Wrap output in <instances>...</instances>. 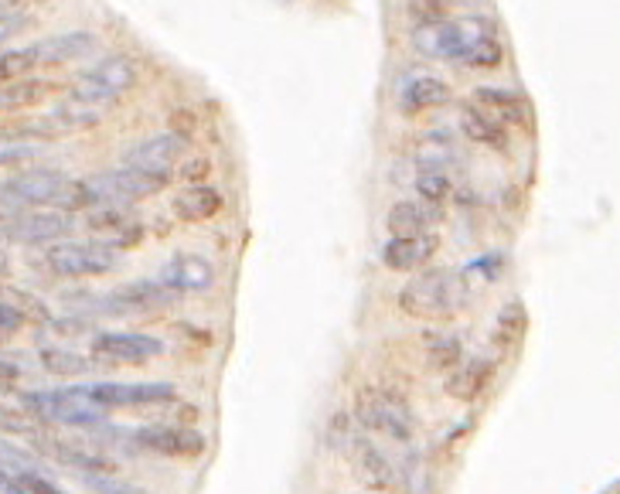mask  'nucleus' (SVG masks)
Returning <instances> with one entry per match:
<instances>
[{
	"mask_svg": "<svg viewBox=\"0 0 620 494\" xmlns=\"http://www.w3.org/2000/svg\"><path fill=\"white\" fill-rule=\"evenodd\" d=\"M51 457L62 461L76 471H86V474H117V464H112L109 457L89 451V447H79V444H48Z\"/></svg>",
	"mask_w": 620,
	"mask_h": 494,
	"instance_id": "obj_29",
	"label": "nucleus"
},
{
	"mask_svg": "<svg viewBox=\"0 0 620 494\" xmlns=\"http://www.w3.org/2000/svg\"><path fill=\"white\" fill-rule=\"evenodd\" d=\"M413 48L430 62H461V51H464L461 21L440 18V21L413 24Z\"/></svg>",
	"mask_w": 620,
	"mask_h": 494,
	"instance_id": "obj_13",
	"label": "nucleus"
},
{
	"mask_svg": "<svg viewBox=\"0 0 620 494\" xmlns=\"http://www.w3.org/2000/svg\"><path fill=\"white\" fill-rule=\"evenodd\" d=\"M89 399L102 409H134V406H160V403H175L178 393L167 382H99V386H86Z\"/></svg>",
	"mask_w": 620,
	"mask_h": 494,
	"instance_id": "obj_10",
	"label": "nucleus"
},
{
	"mask_svg": "<svg viewBox=\"0 0 620 494\" xmlns=\"http://www.w3.org/2000/svg\"><path fill=\"white\" fill-rule=\"evenodd\" d=\"M450 0H410L406 4V14L413 24H426V21H440V18H450Z\"/></svg>",
	"mask_w": 620,
	"mask_h": 494,
	"instance_id": "obj_36",
	"label": "nucleus"
},
{
	"mask_svg": "<svg viewBox=\"0 0 620 494\" xmlns=\"http://www.w3.org/2000/svg\"><path fill=\"white\" fill-rule=\"evenodd\" d=\"M137 447L160 454V457H201L208 441L198 429L188 426H140L134 433Z\"/></svg>",
	"mask_w": 620,
	"mask_h": 494,
	"instance_id": "obj_12",
	"label": "nucleus"
},
{
	"mask_svg": "<svg viewBox=\"0 0 620 494\" xmlns=\"http://www.w3.org/2000/svg\"><path fill=\"white\" fill-rule=\"evenodd\" d=\"M86 226L96 236H106V246L130 249L140 239V226L130 211V205H92L86 208Z\"/></svg>",
	"mask_w": 620,
	"mask_h": 494,
	"instance_id": "obj_16",
	"label": "nucleus"
},
{
	"mask_svg": "<svg viewBox=\"0 0 620 494\" xmlns=\"http://www.w3.org/2000/svg\"><path fill=\"white\" fill-rule=\"evenodd\" d=\"M208 171H211V164H208V157H195V160H188L185 168H181V175L195 185V181H205L208 178Z\"/></svg>",
	"mask_w": 620,
	"mask_h": 494,
	"instance_id": "obj_39",
	"label": "nucleus"
},
{
	"mask_svg": "<svg viewBox=\"0 0 620 494\" xmlns=\"http://www.w3.org/2000/svg\"><path fill=\"white\" fill-rule=\"evenodd\" d=\"M436 223V208L423 205L420 198H403L385 211V229L392 236H416V233H430V226Z\"/></svg>",
	"mask_w": 620,
	"mask_h": 494,
	"instance_id": "obj_27",
	"label": "nucleus"
},
{
	"mask_svg": "<svg viewBox=\"0 0 620 494\" xmlns=\"http://www.w3.org/2000/svg\"><path fill=\"white\" fill-rule=\"evenodd\" d=\"M18 378H21V365L0 358V386H11V382H18Z\"/></svg>",
	"mask_w": 620,
	"mask_h": 494,
	"instance_id": "obj_42",
	"label": "nucleus"
},
{
	"mask_svg": "<svg viewBox=\"0 0 620 494\" xmlns=\"http://www.w3.org/2000/svg\"><path fill=\"white\" fill-rule=\"evenodd\" d=\"M76 233V215L59 208H28L4 226V239L14 246H51Z\"/></svg>",
	"mask_w": 620,
	"mask_h": 494,
	"instance_id": "obj_7",
	"label": "nucleus"
},
{
	"mask_svg": "<svg viewBox=\"0 0 620 494\" xmlns=\"http://www.w3.org/2000/svg\"><path fill=\"white\" fill-rule=\"evenodd\" d=\"M396 474H400V484H403L410 494H430V487H433L430 464H426L423 454H416V451H406V457L396 464Z\"/></svg>",
	"mask_w": 620,
	"mask_h": 494,
	"instance_id": "obj_32",
	"label": "nucleus"
},
{
	"mask_svg": "<svg viewBox=\"0 0 620 494\" xmlns=\"http://www.w3.org/2000/svg\"><path fill=\"white\" fill-rule=\"evenodd\" d=\"M345 457H348L355 477H358L365 487H372V491H392V487H400L396 464H392V461L372 444V436H362V426L355 429V436L348 441Z\"/></svg>",
	"mask_w": 620,
	"mask_h": 494,
	"instance_id": "obj_11",
	"label": "nucleus"
},
{
	"mask_svg": "<svg viewBox=\"0 0 620 494\" xmlns=\"http://www.w3.org/2000/svg\"><path fill=\"white\" fill-rule=\"evenodd\" d=\"M51 86L35 76H14V79H0V117L8 113H24V109L45 102Z\"/></svg>",
	"mask_w": 620,
	"mask_h": 494,
	"instance_id": "obj_26",
	"label": "nucleus"
},
{
	"mask_svg": "<svg viewBox=\"0 0 620 494\" xmlns=\"http://www.w3.org/2000/svg\"><path fill=\"white\" fill-rule=\"evenodd\" d=\"M468 304V280L457 269L423 266L400 290V307L420 320H446Z\"/></svg>",
	"mask_w": 620,
	"mask_h": 494,
	"instance_id": "obj_1",
	"label": "nucleus"
},
{
	"mask_svg": "<svg viewBox=\"0 0 620 494\" xmlns=\"http://www.w3.org/2000/svg\"><path fill=\"white\" fill-rule=\"evenodd\" d=\"M38 4H41V0H0V28L21 31L31 21Z\"/></svg>",
	"mask_w": 620,
	"mask_h": 494,
	"instance_id": "obj_35",
	"label": "nucleus"
},
{
	"mask_svg": "<svg viewBox=\"0 0 620 494\" xmlns=\"http://www.w3.org/2000/svg\"><path fill=\"white\" fill-rule=\"evenodd\" d=\"M28 324H51V310L28 290L0 287V335H18Z\"/></svg>",
	"mask_w": 620,
	"mask_h": 494,
	"instance_id": "obj_19",
	"label": "nucleus"
},
{
	"mask_svg": "<svg viewBox=\"0 0 620 494\" xmlns=\"http://www.w3.org/2000/svg\"><path fill=\"white\" fill-rule=\"evenodd\" d=\"M0 433H8V436H28V441H45L41 416H35L31 409L8 406V403H0Z\"/></svg>",
	"mask_w": 620,
	"mask_h": 494,
	"instance_id": "obj_31",
	"label": "nucleus"
},
{
	"mask_svg": "<svg viewBox=\"0 0 620 494\" xmlns=\"http://www.w3.org/2000/svg\"><path fill=\"white\" fill-rule=\"evenodd\" d=\"M461 31H464L461 62L468 69H498L504 62V41L491 18H464Z\"/></svg>",
	"mask_w": 620,
	"mask_h": 494,
	"instance_id": "obj_14",
	"label": "nucleus"
},
{
	"mask_svg": "<svg viewBox=\"0 0 620 494\" xmlns=\"http://www.w3.org/2000/svg\"><path fill=\"white\" fill-rule=\"evenodd\" d=\"M41 266L59 280H92L117 269V249L106 243H51L41 256Z\"/></svg>",
	"mask_w": 620,
	"mask_h": 494,
	"instance_id": "obj_4",
	"label": "nucleus"
},
{
	"mask_svg": "<svg viewBox=\"0 0 620 494\" xmlns=\"http://www.w3.org/2000/svg\"><path fill=\"white\" fill-rule=\"evenodd\" d=\"M494 375V362L491 358H471L468 365L450 372V378L443 382V389L450 399H461V403H474Z\"/></svg>",
	"mask_w": 620,
	"mask_h": 494,
	"instance_id": "obj_23",
	"label": "nucleus"
},
{
	"mask_svg": "<svg viewBox=\"0 0 620 494\" xmlns=\"http://www.w3.org/2000/svg\"><path fill=\"white\" fill-rule=\"evenodd\" d=\"M0 494H31V491H28V484L18 474L0 467Z\"/></svg>",
	"mask_w": 620,
	"mask_h": 494,
	"instance_id": "obj_40",
	"label": "nucleus"
},
{
	"mask_svg": "<svg viewBox=\"0 0 620 494\" xmlns=\"http://www.w3.org/2000/svg\"><path fill=\"white\" fill-rule=\"evenodd\" d=\"M222 205H225L222 195L205 181H195V185H188L185 191L175 195V215L181 218V223H191V226L211 223V218L222 211Z\"/></svg>",
	"mask_w": 620,
	"mask_h": 494,
	"instance_id": "obj_24",
	"label": "nucleus"
},
{
	"mask_svg": "<svg viewBox=\"0 0 620 494\" xmlns=\"http://www.w3.org/2000/svg\"><path fill=\"white\" fill-rule=\"evenodd\" d=\"M137 82H140L137 62L130 59L127 51H112V55H102V59H96L86 72H79L72 79L69 96L109 109L112 102H120Z\"/></svg>",
	"mask_w": 620,
	"mask_h": 494,
	"instance_id": "obj_2",
	"label": "nucleus"
},
{
	"mask_svg": "<svg viewBox=\"0 0 620 494\" xmlns=\"http://www.w3.org/2000/svg\"><path fill=\"white\" fill-rule=\"evenodd\" d=\"M396 99H400V109L406 117H420V113H430V109H443L454 102V89H450V82L440 76L416 72L400 82Z\"/></svg>",
	"mask_w": 620,
	"mask_h": 494,
	"instance_id": "obj_15",
	"label": "nucleus"
},
{
	"mask_svg": "<svg viewBox=\"0 0 620 494\" xmlns=\"http://www.w3.org/2000/svg\"><path fill=\"white\" fill-rule=\"evenodd\" d=\"M426 355H430V365H433V368H457L464 348H461V342H457L454 335H436V338L430 342Z\"/></svg>",
	"mask_w": 620,
	"mask_h": 494,
	"instance_id": "obj_34",
	"label": "nucleus"
},
{
	"mask_svg": "<svg viewBox=\"0 0 620 494\" xmlns=\"http://www.w3.org/2000/svg\"><path fill=\"white\" fill-rule=\"evenodd\" d=\"M92 358L96 362H106V365H147L154 358L164 355V342L154 338V335H140V332H102L92 338L89 345Z\"/></svg>",
	"mask_w": 620,
	"mask_h": 494,
	"instance_id": "obj_9",
	"label": "nucleus"
},
{
	"mask_svg": "<svg viewBox=\"0 0 620 494\" xmlns=\"http://www.w3.org/2000/svg\"><path fill=\"white\" fill-rule=\"evenodd\" d=\"M188 154V137L178 134V130H160V134H150L144 140H137L124 164L127 168H137V171H147L154 178H164L171 181L175 175V164H181V157Z\"/></svg>",
	"mask_w": 620,
	"mask_h": 494,
	"instance_id": "obj_6",
	"label": "nucleus"
},
{
	"mask_svg": "<svg viewBox=\"0 0 620 494\" xmlns=\"http://www.w3.org/2000/svg\"><path fill=\"white\" fill-rule=\"evenodd\" d=\"M355 423L365 433L385 436V441H396V444H410L416 433L410 403L396 389H385V386H365L355 396Z\"/></svg>",
	"mask_w": 620,
	"mask_h": 494,
	"instance_id": "obj_3",
	"label": "nucleus"
},
{
	"mask_svg": "<svg viewBox=\"0 0 620 494\" xmlns=\"http://www.w3.org/2000/svg\"><path fill=\"white\" fill-rule=\"evenodd\" d=\"M457 157H461V147L446 130H426L413 140V164L420 171H443Z\"/></svg>",
	"mask_w": 620,
	"mask_h": 494,
	"instance_id": "obj_22",
	"label": "nucleus"
},
{
	"mask_svg": "<svg viewBox=\"0 0 620 494\" xmlns=\"http://www.w3.org/2000/svg\"><path fill=\"white\" fill-rule=\"evenodd\" d=\"M28 211V205L8 188V181H0V226H8V223H14L18 215H24Z\"/></svg>",
	"mask_w": 620,
	"mask_h": 494,
	"instance_id": "obj_38",
	"label": "nucleus"
},
{
	"mask_svg": "<svg viewBox=\"0 0 620 494\" xmlns=\"http://www.w3.org/2000/svg\"><path fill=\"white\" fill-rule=\"evenodd\" d=\"M440 249V236L436 233H416V236H392L382 246V263L392 273H416L423 269Z\"/></svg>",
	"mask_w": 620,
	"mask_h": 494,
	"instance_id": "obj_18",
	"label": "nucleus"
},
{
	"mask_svg": "<svg viewBox=\"0 0 620 494\" xmlns=\"http://www.w3.org/2000/svg\"><path fill=\"white\" fill-rule=\"evenodd\" d=\"M474 102L491 109V113L509 127V124H529V99L519 89H504V86H481L474 92Z\"/></svg>",
	"mask_w": 620,
	"mask_h": 494,
	"instance_id": "obj_25",
	"label": "nucleus"
},
{
	"mask_svg": "<svg viewBox=\"0 0 620 494\" xmlns=\"http://www.w3.org/2000/svg\"><path fill=\"white\" fill-rule=\"evenodd\" d=\"M86 484L92 494H150L147 487H137V484H127L112 474H86Z\"/></svg>",
	"mask_w": 620,
	"mask_h": 494,
	"instance_id": "obj_37",
	"label": "nucleus"
},
{
	"mask_svg": "<svg viewBox=\"0 0 620 494\" xmlns=\"http://www.w3.org/2000/svg\"><path fill=\"white\" fill-rule=\"evenodd\" d=\"M525 332H529V310H525V304L522 300H509V304L498 310L494 332H491V342H494L498 355H512L522 345Z\"/></svg>",
	"mask_w": 620,
	"mask_h": 494,
	"instance_id": "obj_28",
	"label": "nucleus"
},
{
	"mask_svg": "<svg viewBox=\"0 0 620 494\" xmlns=\"http://www.w3.org/2000/svg\"><path fill=\"white\" fill-rule=\"evenodd\" d=\"M66 181H69V175L55 171V168H28V171L8 178V188H11L28 208H51Z\"/></svg>",
	"mask_w": 620,
	"mask_h": 494,
	"instance_id": "obj_20",
	"label": "nucleus"
},
{
	"mask_svg": "<svg viewBox=\"0 0 620 494\" xmlns=\"http://www.w3.org/2000/svg\"><path fill=\"white\" fill-rule=\"evenodd\" d=\"M457 127L461 134L471 140V144H481V147H491V150H509V127H504L491 109L478 106V102H468L457 117Z\"/></svg>",
	"mask_w": 620,
	"mask_h": 494,
	"instance_id": "obj_21",
	"label": "nucleus"
},
{
	"mask_svg": "<svg viewBox=\"0 0 620 494\" xmlns=\"http://www.w3.org/2000/svg\"><path fill=\"white\" fill-rule=\"evenodd\" d=\"M167 185H171V181L154 178L147 171H137V168H127V164H124V168H112V171L86 178L92 205H137L144 198L160 195Z\"/></svg>",
	"mask_w": 620,
	"mask_h": 494,
	"instance_id": "obj_5",
	"label": "nucleus"
},
{
	"mask_svg": "<svg viewBox=\"0 0 620 494\" xmlns=\"http://www.w3.org/2000/svg\"><path fill=\"white\" fill-rule=\"evenodd\" d=\"M157 280L175 294H201L215 284V266L198 253H178L160 266Z\"/></svg>",
	"mask_w": 620,
	"mask_h": 494,
	"instance_id": "obj_17",
	"label": "nucleus"
},
{
	"mask_svg": "<svg viewBox=\"0 0 620 494\" xmlns=\"http://www.w3.org/2000/svg\"><path fill=\"white\" fill-rule=\"evenodd\" d=\"M454 195V181L446 178V171H420L416 178V198L430 208H443Z\"/></svg>",
	"mask_w": 620,
	"mask_h": 494,
	"instance_id": "obj_33",
	"label": "nucleus"
},
{
	"mask_svg": "<svg viewBox=\"0 0 620 494\" xmlns=\"http://www.w3.org/2000/svg\"><path fill=\"white\" fill-rule=\"evenodd\" d=\"M181 294H175L167 284H160L157 277L154 280H137V284H127L120 290H112L106 297H92V310L99 314H109V317H134V314H150V310H160L167 304H175Z\"/></svg>",
	"mask_w": 620,
	"mask_h": 494,
	"instance_id": "obj_8",
	"label": "nucleus"
},
{
	"mask_svg": "<svg viewBox=\"0 0 620 494\" xmlns=\"http://www.w3.org/2000/svg\"><path fill=\"white\" fill-rule=\"evenodd\" d=\"M38 362L48 375H59V378H76V375H86L92 368V358L72 352V348H59V345H48L38 352Z\"/></svg>",
	"mask_w": 620,
	"mask_h": 494,
	"instance_id": "obj_30",
	"label": "nucleus"
},
{
	"mask_svg": "<svg viewBox=\"0 0 620 494\" xmlns=\"http://www.w3.org/2000/svg\"><path fill=\"white\" fill-rule=\"evenodd\" d=\"M21 481L28 484V491L31 494H66V491H59L51 481H45V477H38V474H21Z\"/></svg>",
	"mask_w": 620,
	"mask_h": 494,
	"instance_id": "obj_41",
	"label": "nucleus"
},
{
	"mask_svg": "<svg viewBox=\"0 0 620 494\" xmlns=\"http://www.w3.org/2000/svg\"><path fill=\"white\" fill-rule=\"evenodd\" d=\"M8 273H11V256H8L4 249H0V284L8 280Z\"/></svg>",
	"mask_w": 620,
	"mask_h": 494,
	"instance_id": "obj_43",
	"label": "nucleus"
}]
</instances>
